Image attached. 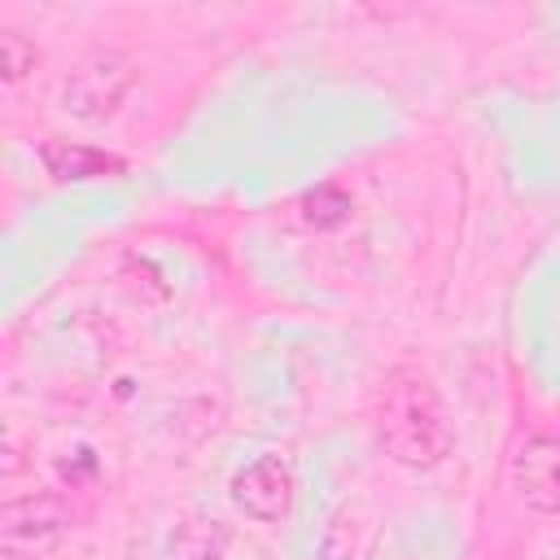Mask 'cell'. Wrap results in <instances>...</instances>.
Wrapping results in <instances>:
<instances>
[{
	"label": "cell",
	"mask_w": 560,
	"mask_h": 560,
	"mask_svg": "<svg viewBox=\"0 0 560 560\" xmlns=\"http://www.w3.org/2000/svg\"><path fill=\"white\" fill-rule=\"evenodd\" d=\"M70 525V508L57 494H22L0 508V534L9 551H44Z\"/></svg>",
	"instance_id": "5b68a950"
},
{
	"label": "cell",
	"mask_w": 560,
	"mask_h": 560,
	"mask_svg": "<svg viewBox=\"0 0 560 560\" xmlns=\"http://www.w3.org/2000/svg\"><path fill=\"white\" fill-rule=\"evenodd\" d=\"M232 503L254 521H280L293 508V472L280 455H262L232 477Z\"/></svg>",
	"instance_id": "277c9868"
},
{
	"label": "cell",
	"mask_w": 560,
	"mask_h": 560,
	"mask_svg": "<svg viewBox=\"0 0 560 560\" xmlns=\"http://www.w3.org/2000/svg\"><path fill=\"white\" fill-rule=\"evenodd\" d=\"M298 210H302V219H306L311 228H332V223H341V219L350 214V197L337 192L332 184H324V188L306 192V197L298 201Z\"/></svg>",
	"instance_id": "ba28073f"
},
{
	"label": "cell",
	"mask_w": 560,
	"mask_h": 560,
	"mask_svg": "<svg viewBox=\"0 0 560 560\" xmlns=\"http://www.w3.org/2000/svg\"><path fill=\"white\" fill-rule=\"evenodd\" d=\"M39 162L57 179H92V175H105V171H122V162L114 153L92 149V144H70V140H48L39 149Z\"/></svg>",
	"instance_id": "8992f818"
},
{
	"label": "cell",
	"mask_w": 560,
	"mask_h": 560,
	"mask_svg": "<svg viewBox=\"0 0 560 560\" xmlns=\"http://www.w3.org/2000/svg\"><path fill=\"white\" fill-rule=\"evenodd\" d=\"M512 481L534 512L556 516L560 512V438L551 433L525 438L512 455Z\"/></svg>",
	"instance_id": "3957f363"
},
{
	"label": "cell",
	"mask_w": 560,
	"mask_h": 560,
	"mask_svg": "<svg viewBox=\"0 0 560 560\" xmlns=\"http://www.w3.org/2000/svg\"><path fill=\"white\" fill-rule=\"evenodd\" d=\"M223 547H228V529L219 521H188L171 538L175 560H219Z\"/></svg>",
	"instance_id": "52a82bcc"
},
{
	"label": "cell",
	"mask_w": 560,
	"mask_h": 560,
	"mask_svg": "<svg viewBox=\"0 0 560 560\" xmlns=\"http://www.w3.org/2000/svg\"><path fill=\"white\" fill-rule=\"evenodd\" d=\"M350 547H354V538L346 534V516H332L319 538V560H350Z\"/></svg>",
	"instance_id": "30bf717a"
},
{
	"label": "cell",
	"mask_w": 560,
	"mask_h": 560,
	"mask_svg": "<svg viewBox=\"0 0 560 560\" xmlns=\"http://www.w3.org/2000/svg\"><path fill=\"white\" fill-rule=\"evenodd\" d=\"M127 83H131L127 61L114 57V52H101V57L83 61V66L70 74L61 101H66V109H70L74 118L96 122V118H109V114L118 109V101L127 96Z\"/></svg>",
	"instance_id": "7a4b0ae2"
},
{
	"label": "cell",
	"mask_w": 560,
	"mask_h": 560,
	"mask_svg": "<svg viewBox=\"0 0 560 560\" xmlns=\"http://www.w3.org/2000/svg\"><path fill=\"white\" fill-rule=\"evenodd\" d=\"M0 57H4V79L18 83L26 70H35V44H26L18 31L0 35Z\"/></svg>",
	"instance_id": "9c48e42d"
},
{
	"label": "cell",
	"mask_w": 560,
	"mask_h": 560,
	"mask_svg": "<svg viewBox=\"0 0 560 560\" xmlns=\"http://www.w3.org/2000/svg\"><path fill=\"white\" fill-rule=\"evenodd\" d=\"M376 438L407 468H433L451 451V424L424 372L398 368L385 381V394L376 407Z\"/></svg>",
	"instance_id": "6da1fadb"
}]
</instances>
